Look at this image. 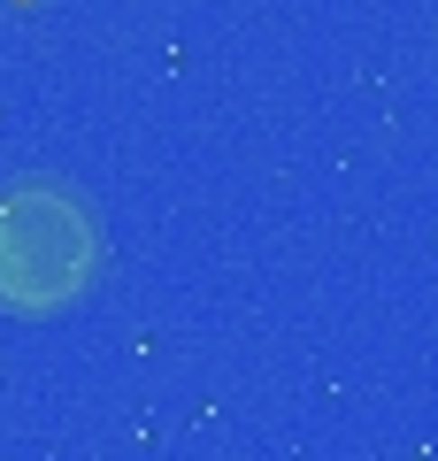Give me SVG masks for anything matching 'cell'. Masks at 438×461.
Returning a JSON list of instances; mask_svg holds the SVG:
<instances>
[{"mask_svg":"<svg viewBox=\"0 0 438 461\" xmlns=\"http://www.w3.org/2000/svg\"><path fill=\"white\" fill-rule=\"evenodd\" d=\"M108 262L100 208L69 177H8L0 185V315H62L93 293Z\"/></svg>","mask_w":438,"mask_h":461,"instance_id":"6da1fadb","label":"cell"}]
</instances>
